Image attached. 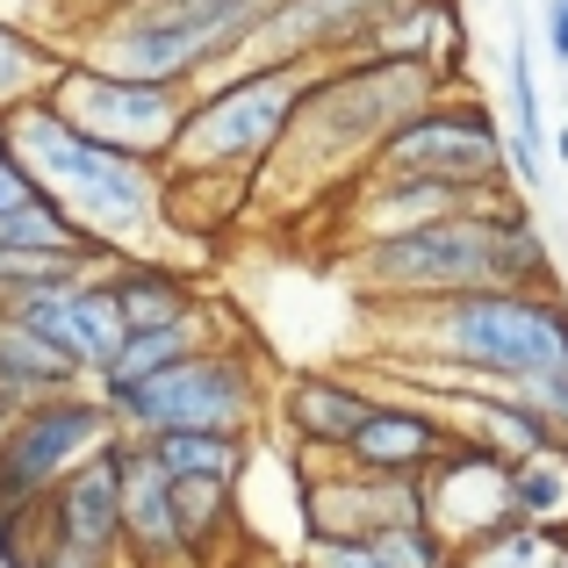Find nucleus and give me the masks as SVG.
Masks as SVG:
<instances>
[{
	"mask_svg": "<svg viewBox=\"0 0 568 568\" xmlns=\"http://www.w3.org/2000/svg\"><path fill=\"white\" fill-rule=\"evenodd\" d=\"M14 159H22L43 181V194H51L87 237H101L115 260H166V231H181L166 166L87 138L51 101L14 109Z\"/></svg>",
	"mask_w": 568,
	"mask_h": 568,
	"instance_id": "1",
	"label": "nucleus"
},
{
	"mask_svg": "<svg viewBox=\"0 0 568 568\" xmlns=\"http://www.w3.org/2000/svg\"><path fill=\"white\" fill-rule=\"evenodd\" d=\"M446 80H454V72L396 65V58L324 65L317 87H310V101H303V115H295V130H288V144L274 152V166H266L260 181L317 187V181H338V173H367L382 159V144L446 94Z\"/></svg>",
	"mask_w": 568,
	"mask_h": 568,
	"instance_id": "2",
	"label": "nucleus"
},
{
	"mask_svg": "<svg viewBox=\"0 0 568 568\" xmlns=\"http://www.w3.org/2000/svg\"><path fill=\"white\" fill-rule=\"evenodd\" d=\"M410 332V353H432L446 375L540 382L568 375V295L561 288H475L454 303L388 310Z\"/></svg>",
	"mask_w": 568,
	"mask_h": 568,
	"instance_id": "3",
	"label": "nucleus"
},
{
	"mask_svg": "<svg viewBox=\"0 0 568 568\" xmlns=\"http://www.w3.org/2000/svg\"><path fill=\"white\" fill-rule=\"evenodd\" d=\"M274 0H115L72 58L152 87H209L245 58Z\"/></svg>",
	"mask_w": 568,
	"mask_h": 568,
	"instance_id": "4",
	"label": "nucleus"
},
{
	"mask_svg": "<svg viewBox=\"0 0 568 568\" xmlns=\"http://www.w3.org/2000/svg\"><path fill=\"white\" fill-rule=\"evenodd\" d=\"M317 65H231L209 87H194V109L173 152V181H216V187H252L274 152L288 144L303 115Z\"/></svg>",
	"mask_w": 568,
	"mask_h": 568,
	"instance_id": "5",
	"label": "nucleus"
},
{
	"mask_svg": "<svg viewBox=\"0 0 568 568\" xmlns=\"http://www.w3.org/2000/svg\"><path fill=\"white\" fill-rule=\"evenodd\" d=\"M504 202H511V194H504ZM497 209H460V216H439V223H417V231L353 245V260H346L353 288L375 310H425V303H454V295H475V288H504Z\"/></svg>",
	"mask_w": 568,
	"mask_h": 568,
	"instance_id": "6",
	"label": "nucleus"
},
{
	"mask_svg": "<svg viewBox=\"0 0 568 568\" xmlns=\"http://www.w3.org/2000/svg\"><path fill=\"white\" fill-rule=\"evenodd\" d=\"M109 403H115L130 439H159V432H260V417L274 410L260 353L237 346V338H209L181 367L123 388Z\"/></svg>",
	"mask_w": 568,
	"mask_h": 568,
	"instance_id": "7",
	"label": "nucleus"
},
{
	"mask_svg": "<svg viewBox=\"0 0 568 568\" xmlns=\"http://www.w3.org/2000/svg\"><path fill=\"white\" fill-rule=\"evenodd\" d=\"M367 173H396V181H439V187H468V194H504L511 181V144H504L497 115L483 101L439 94L425 115L396 130L382 144V159Z\"/></svg>",
	"mask_w": 568,
	"mask_h": 568,
	"instance_id": "8",
	"label": "nucleus"
},
{
	"mask_svg": "<svg viewBox=\"0 0 568 568\" xmlns=\"http://www.w3.org/2000/svg\"><path fill=\"white\" fill-rule=\"evenodd\" d=\"M123 439V417L101 388H65V396H43L8 410V432H0V483L14 497L43 504L72 468H87L94 454Z\"/></svg>",
	"mask_w": 568,
	"mask_h": 568,
	"instance_id": "9",
	"label": "nucleus"
},
{
	"mask_svg": "<svg viewBox=\"0 0 568 568\" xmlns=\"http://www.w3.org/2000/svg\"><path fill=\"white\" fill-rule=\"evenodd\" d=\"M43 101L65 109L87 138L115 144V152H130V159H152V166H173L187 109H194L187 87L123 80V72H101V65H87V58H65V72H58V87Z\"/></svg>",
	"mask_w": 568,
	"mask_h": 568,
	"instance_id": "10",
	"label": "nucleus"
},
{
	"mask_svg": "<svg viewBox=\"0 0 568 568\" xmlns=\"http://www.w3.org/2000/svg\"><path fill=\"white\" fill-rule=\"evenodd\" d=\"M403 0H274L237 65H346Z\"/></svg>",
	"mask_w": 568,
	"mask_h": 568,
	"instance_id": "11",
	"label": "nucleus"
},
{
	"mask_svg": "<svg viewBox=\"0 0 568 568\" xmlns=\"http://www.w3.org/2000/svg\"><path fill=\"white\" fill-rule=\"evenodd\" d=\"M295 518H303V540H382L396 526H417L425 511V483H396V475H367V468H303L295 483Z\"/></svg>",
	"mask_w": 568,
	"mask_h": 568,
	"instance_id": "12",
	"label": "nucleus"
},
{
	"mask_svg": "<svg viewBox=\"0 0 568 568\" xmlns=\"http://www.w3.org/2000/svg\"><path fill=\"white\" fill-rule=\"evenodd\" d=\"M425 511L432 526L446 532L454 547H483L489 532L518 526V497H511V460L475 446L468 432L454 439V454L425 475Z\"/></svg>",
	"mask_w": 568,
	"mask_h": 568,
	"instance_id": "13",
	"label": "nucleus"
},
{
	"mask_svg": "<svg viewBox=\"0 0 568 568\" xmlns=\"http://www.w3.org/2000/svg\"><path fill=\"white\" fill-rule=\"evenodd\" d=\"M14 317L29 324V332H43L58 353H65L72 367H80L87 382H101L115 367V353L130 346V324H123V310H115V295H109V274H80V281H58V288H43V295H29Z\"/></svg>",
	"mask_w": 568,
	"mask_h": 568,
	"instance_id": "14",
	"label": "nucleus"
},
{
	"mask_svg": "<svg viewBox=\"0 0 568 568\" xmlns=\"http://www.w3.org/2000/svg\"><path fill=\"white\" fill-rule=\"evenodd\" d=\"M123 497H130V468H123V439H115L109 454L72 468L65 483L43 497V532H51L58 547L123 561Z\"/></svg>",
	"mask_w": 568,
	"mask_h": 568,
	"instance_id": "15",
	"label": "nucleus"
},
{
	"mask_svg": "<svg viewBox=\"0 0 568 568\" xmlns=\"http://www.w3.org/2000/svg\"><path fill=\"white\" fill-rule=\"evenodd\" d=\"M454 439H460V425L439 410V403L382 396L338 460H346V468H367V475H396V483H425V475L454 454Z\"/></svg>",
	"mask_w": 568,
	"mask_h": 568,
	"instance_id": "16",
	"label": "nucleus"
},
{
	"mask_svg": "<svg viewBox=\"0 0 568 568\" xmlns=\"http://www.w3.org/2000/svg\"><path fill=\"white\" fill-rule=\"evenodd\" d=\"M375 388L361 375H338V367H295L288 382L274 388V417L281 432H288L303 454L317 460H338L353 446V432L367 425V410H375Z\"/></svg>",
	"mask_w": 568,
	"mask_h": 568,
	"instance_id": "17",
	"label": "nucleus"
},
{
	"mask_svg": "<svg viewBox=\"0 0 568 568\" xmlns=\"http://www.w3.org/2000/svg\"><path fill=\"white\" fill-rule=\"evenodd\" d=\"M123 468H130V497H123V561L130 568H202L187 555L181 532V504H173V475L152 460V446L123 432Z\"/></svg>",
	"mask_w": 568,
	"mask_h": 568,
	"instance_id": "18",
	"label": "nucleus"
},
{
	"mask_svg": "<svg viewBox=\"0 0 568 568\" xmlns=\"http://www.w3.org/2000/svg\"><path fill=\"white\" fill-rule=\"evenodd\" d=\"M109 295H115V310H123L130 332H166V324L209 317L202 281H194L187 266H173V260H123V266H109Z\"/></svg>",
	"mask_w": 568,
	"mask_h": 568,
	"instance_id": "19",
	"label": "nucleus"
},
{
	"mask_svg": "<svg viewBox=\"0 0 568 568\" xmlns=\"http://www.w3.org/2000/svg\"><path fill=\"white\" fill-rule=\"evenodd\" d=\"M65 388H87V375L43 332H29L14 310H0V403H8V410H22V403L65 396Z\"/></svg>",
	"mask_w": 568,
	"mask_h": 568,
	"instance_id": "20",
	"label": "nucleus"
},
{
	"mask_svg": "<svg viewBox=\"0 0 568 568\" xmlns=\"http://www.w3.org/2000/svg\"><path fill=\"white\" fill-rule=\"evenodd\" d=\"M361 58H396V65H460V8L454 0H403L396 14L367 37Z\"/></svg>",
	"mask_w": 568,
	"mask_h": 568,
	"instance_id": "21",
	"label": "nucleus"
},
{
	"mask_svg": "<svg viewBox=\"0 0 568 568\" xmlns=\"http://www.w3.org/2000/svg\"><path fill=\"white\" fill-rule=\"evenodd\" d=\"M144 446L173 483H237L252 460V432H159Z\"/></svg>",
	"mask_w": 568,
	"mask_h": 568,
	"instance_id": "22",
	"label": "nucleus"
},
{
	"mask_svg": "<svg viewBox=\"0 0 568 568\" xmlns=\"http://www.w3.org/2000/svg\"><path fill=\"white\" fill-rule=\"evenodd\" d=\"M202 332H209V317H194V324H166V332H130V346L115 353V367H109V375H101L94 388H101V396H123V388L166 375V367H181L187 353H202V346H209Z\"/></svg>",
	"mask_w": 568,
	"mask_h": 568,
	"instance_id": "23",
	"label": "nucleus"
},
{
	"mask_svg": "<svg viewBox=\"0 0 568 568\" xmlns=\"http://www.w3.org/2000/svg\"><path fill=\"white\" fill-rule=\"evenodd\" d=\"M511 181H547V123H540V72H532L526 37L511 43Z\"/></svg>",
	"mask_w": 568,
	"mask_h": 568,
	"instance_id": "24",
	"label": "nucleus"
},
{
	"mask_svg": "<svg viewBox=\"0 0 568 568\" xmlns=\"http://www.w3.org/2000/svg\"><path fill=\"white\" fill-rule=\"evenodd\" d=\"M173 504H181L187 555L202 568L237 540V526H245V518H237V483H173Z\"/></svg>",
	"mask_w": 568,
	"mask_h": 568,
	"instance_id": "25",
	"label": "nucleus"
},
{
	"mask_svg": "<svg viewBox=\"0 0 568 568\" xmlns=\"http://www.w3.org/2000/svg\"><path fill=\"white\" fill-rule=\"evenodd\" d=\"M58 72H65V51H43L29 29L0 22V109H29V101H43L58 87Z\"/></svg>",
	"mask_w": 568,
	"mask_h": 568,
	"instance_id": "26",
	"label": "nucleus"
},
{
	"mask_svg": "<svg viewBox=\"0 0 568 568\" xmlns=\"http://www.w3.org/2000/svg\"><path fill=\"white\" fill-rule=\"evenodd\" d=\"M511 497H518V518H526V526L568 540V454L518 460L511 468Z\"/></svg>",
	"mask_w": 568,
	"mask_h": 568,
	"instance_id": "27",
	"label": "nucleus"
},
{
	"mask_svg": "<svg viewBox=\"0 0 568 568\" xmlns=\"http://www.w3.org/2000/svg\"><path fill=\"white\" fill-rule=\"evenodd\" d=\"M497 231H504V288H561L555 252H547L540 223H532V209L518 202V194L497 209Z\"/></svg>",
	"mask_w": 568,
	"mask_h": 568,
	"instance_id": "28",
	"label": "nucleus"
},
{
	"mask_svg": "<svg viewBox=\"0 0 568 568\" xmlns=\"http://www.w3.org/2000/svg\"><path fill=\"white\" fill-rule=\"evenodd\" d=\"M460 568H568V540L518 518V526L489 532L483 547H460Z\"/></svg>",
	"mask_w": 568,
	"mask_h": 568,
	"instance_id": "29",
	"label": "nucleus"
},
{
	"mask_svg": "<svg viewBox=\"0 0 568 568\" xmlns=\"http://www.w3.org/2000/svg\"><path fill=\"white\" fill-rule=\"evenodd\" d=\"M80 274H109V266H80V260H58V252L0 245V310H22L29 295L58 288V281H80Z\"/></svg>",
	"mask_w": 568,
	"mask_h": 568,
	"instance_id": "30",
	"label": "nucleus"
},
{
	"mask_svg": "<svg viewBox=\"0 0 568 568\" xmlns=\"http://www.w3.org/2000/svg\"><path fill=\"white\" fill-rule=\"evenodd\" d=\"M382 561L388 568H460V547L446 540L432 518H417V526H396V532H382Z\"/></svg>",
	"mask_w": 568,
	"mask_h": 568,
	"instance_id": "31",
	"label": "nucleus"
},
{
	"mask_svg": "<svg viewBox=\"0 0 568 568\" xmlns=\"http://www.w3.org/2000/svg\"><path fill=\"white\" fill-rule=\"evenodd\" d=\"M295 561L303 568H388L375 540H324V532H310V540L295 547Z\"/></svg>",
	"mask_w": 568,
	"mask_h": 568,
	"instance_id": "32",
	"label": "nucleus"
},
{
	"mask_svg": "<svg viewBox=\"0 0 568 568\" xmlns=\"http://www.w3.org/2000/svg\"><path fill=\"white\" fill-rule=\"evenodd\" d=\"M8 568H123V561H101V555H80V547H58L51 532L37 526V540H29Z\"/></svg>",
	"mask_w": 568,
	"mask_h": 568,
	"instance_id": "33",
	"label": "nucleus"
},
{
	"mask_svg": "<svg viewBox=\"0 0 568 568\" xmlns=\"http://www.w3.org/2000/svg\"><path fill=\"white\" fill-rule=\"evenodd\" d=\"M37 194H43V181L22 166V159H8V166H0V223H8L22 202H37Z\"/></svg>",
	"mask_w": 568,
	"mask_h": 568,
	"instance_id": "34",
	"label": "nucleus"
},
{
	"mask_svg": "<svg viewBox=\"0 0 568 568\" xmlns=\"http://www.w3.org/2000/svg\"><path fill=\"white\" fill-rule=\"evenodd\" d=\"M547 58L568 65V0H547Z\"/></svg>",
	"mask_w": 568,
	"mask_h": 568,
	"instance_id": "35",
	"label": "nucleus"
},
{
	"mask_svg": "<svg viewBox=\"0 0 568 568\" xmlns=\"http://www.w3.org/2000/svg\"><path fill=\"white\" fill-rule=\"evenodd\" d=\"M8 159H14V115L0 109V166H8Z\"/></svg>",
	"mask_w": 568,
	"mask_h": 568,
	"instance_id": "36",
	"label": "nucleus"
},
{
	"mask_svg": "<svg viewBox=\"0 0 568 568\" xmlns=\"http://www.w3.org/2000/svg\"><path fill=\"white\" fill-rule=\"evenodd\" d=\"M252 568H303V561H252Z\"/></svg>",
	"mask_w": 568,
	"mask_h": 568,
	"instance_id": "37",
	"label": "nucleus"
},
{
	"mask_svg": "<svg viewBox=\"0 0 568 568\" xmlns=\"http://www.w3.org/2000/svg\"><path fill=\"white\" fill-rule=\"evenodd\" d=\"M0 432H8V403H0Z\"/></svg>",
	"mask_w": 568,
	"mask_h": 568,
	"instance_id": "38",
	"label": "nucleus"
}]
</instances>
